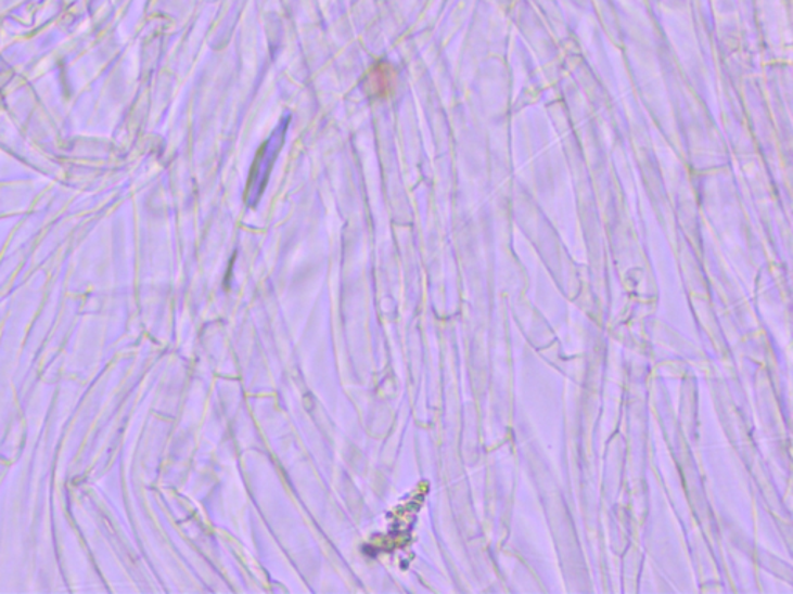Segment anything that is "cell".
Masks as SVG:
<instances>
[{
    "instance_id": "cell-1",
    "label": "cell",
    "mask_w": 793,
    "mask_h": 594,
    "mask_svg": "<svg viewBox=\"0 0 793 594\" xmlns=\"http://www.w3.org/2000/svg\"><path fill=\"white\" fill-rule=\"evenodd\" d=\"M391 68L389 65H375L366 76V90H374V96H383L389 92Z\"/></svg>"
}]
</instances>
